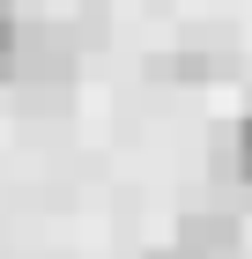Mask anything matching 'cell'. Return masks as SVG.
<instances>
[{
    "label": "cell",
    "instance_id": "cell-1",
    "mask_svg": "<svg viewBox=\"0 0 252 259\" xmlns=\"http://www.w3.org/2000/svg\"><path fill=\"white\" fill-rule=\"evenodd\" d=\"M82 67V30L75 22H22V45H15V74L22 89H67V74Z\"/></svg>",
    "mask_w": 252,
    "mask_h": 259
},
{
    "label": "cell",
    "instance_id": "cell-2",
    "mask_svg": "<svg viewBox=\"0 0 252 259\" xmlns=\"http://www.w3.org/2000/svg\"><path fill=\"white\" fill-rule=\"evenodd\" d=\"M163 259H245V230H237V215H186L171 230V252Z\"/></svg>",
    "mask_w": 252,
    "mask_h": 259
},
{
    "label": "cell",
    "instance_id": "cell-3",
    "mask_svg": "<svg viewBox=\"0 0 252 259\" xmlns=\"http://www.w3.org/2000/svg\"><path fill=\"white\" fill-rule=\"evenodd\" d=\"M215 170H223L230 185H245V193H252V119H237L230 134L215 141Z\"/></svg>",
    "mask_w": 252,
    "mask_h": 259
},
{
    "label": "cell",
    "instance_id": "cell-4",
    "mask_svg": "<svg viewBox=\"0 0 252 259\" xmlns=\"http://www.w3.org/2000/svg\"><path fill=\"white\" fill-rule=\"evenodd\" d=\"M15 45H22V15H15V0H0V81L15 74Z\"/></svg>",
    "mask_w": 252,
    "mask_h": 259
}]
</instances>
